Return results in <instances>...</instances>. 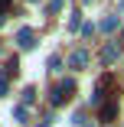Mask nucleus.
Segmentation results:
<instances>
[{
    "label": "nucleus",
    "mask_w": 124,
    "mask_h": 127,
    "mask_svg": "<svg viewBox=\"0 0 124 127\" xmlns=\"http://www.w3.org/2000/svg\"><path fill=\"white\" fill-rule=\"evenodd\" d=\"M16 68H20V59L13 56V59L7 62V68H3V75H16Z\"/></svg>",
    "instance_id": "9d476101"
},
{
    "label": "nucleus",
    "mask_w": 124,
    "mask_h": 127,
    "mask_svg": "<svg viewBox=\"0 0 124 127\" xmlns=\"http://www.w3.org/2000/svg\"><path fill=\"white\" fill-rule=\"evenodd\" d=\"M7 91H10V85H7V75H0V98H3Z\"/></svg>",
    "instance_id": "ddd939ff"
},
{
    "label": "nucleus",
    "mask_w": 124,
    "mask_h": 127,
    "mask_svg": "<svg viewBox=\"0 0 124 127\" xmlns=\"http://www.w3.org/2000/svg\"><path fill=\"white\" fill-rule=\"evenodd\" d=\"M79 33H82V36H91V33H95V26H91V23H82V30H79Z\"/></svg>",
    "instance_id": "2eb2a0df"
},
{
    "label": "nucleus",
    "mask_w": 124,
    "mask_h": 127,
    "mask_svg": "<svg viewBox=\"0 0 124 127\" xmlns=\"http://www.w3.org/2000/svg\"><path fill=\"white\" fill-rule=\"evenodd\" d=\"M0 26H3V13H0Z\"/></svg>",
    "instance_id": "f3484780"
},
{
    "label": "nucleus",
    "mask_w": 124,
    "mask_h": 127,
    "mask_svg": "<svg viewBox=\"0 0 124 127\" xmlns=\"http://www.w3.org/2000/svg\"><path fill=\"white\" fill-rule=\"evenodd\" d=\"M72 95H75V82H59L52 88V98H49V101H52V104H62V101H69Z\"/></svg>",
    "instance_id": "f257e3e1"
},
{
    "label": "nucleus",
    "mask_w": 124,
    "mask_h": 127,
    "mask_svg": "<svg viewBox=\"0 0 124 127\" xmlns=\"http://www.w3.org/2000/svg\"><path fill=\"white\" fill-rule=\"evenodd\" d=\"M16 46H20V49H33V30H30V26H23V30L16 33Z\"/></svg>",
    "instance_id": "423d86ee"
},
{
    "label": "nucleus",
    "mask_w": 124,
    "mask_h": 127,
    "mask_svg": "<svg viewBox=\"0 0 124 127\" xmlns=\"http://www.w3.org/2000/svg\"><path fill=\"white\" fill-rule=\"evenodd\" d=\"M85 65H88V49H75V52L69 56V68L79 72V68H85Z\"/></svg>",
    "instance_id": "7ed1b4c3"
},
{
    "label": "nucleus",
    "mask_w": 124,
    "mask_h": 127,
    "mask_svg": "<svg viewBox=\"0 0 124 127\" xmlns=\"http://www.w3.org/2000/svg\"><path fill=\"white\" fill-rule=\"evenodd\" d=\"M7 7H10V0H0V13H3V10H7Z\"/></svg>",
    "instance_id": "dca6fc26"
},
{
    "label": "nucleus",
    "mask_w": 124,
    "mask_h": 127,
    "mask_svg": "<svg viewBox=\"0 0 124 127\" xmlns=\"http://www.w3.org/2000/svg\"><path fill=\"white\" fill-rule=\"evenodd\" d=\"M13 121H20V124L26 121V104H16V108H13Z\"/></svg>",
    "instance_id": "1a4fd4ad"
},
{
    "label": "nucleus",
    "mask_w": 124,
    "mask_h": 127,
    "mask_svg": "<svg viewBox=\"0 0 124 127\" xmlns=\"http://www.w3.org/2000/svg\"><path fill=\"white\" fill-rule=\"evenodd\" d=\"M111 75H101V78H98V85H95V91H91V104H105V91L111 88Z\"/></svg>",
    "instance_id": "f03ea898"
},
{
    "label": "nucleus",
    "mask_w": 124,
    "mask_h": 127,
    "mask_svg": "<svg viewBox=\"0 0 124 127\" xmlns=\"http://www.w3.org/2000/svg\"><path fill=\"white\" fill-rule=\"evenodd\" d=\"M118 56H121L118 42H108V46L101 49V62H105V65H114V62H118Z\"/></svg>",
    "instance_id": "39448f33"
},
{
    "label": "nucleus",
    "mask_w": 124,
    "mask_h": 127,
    "mask_svg": "<svg viewBox=\"0 0 124 127\" xmlns=\"http://www.w3.org/2000/svg\"><path fill=\"white\" fill-rule=\"evenodd\" d=\"M118 117V101H108V104H101V111H98V121L101 124H111Z\"/></svg>",
    "instance_id": "20e7f679"
},
{
    "label": "nucleus",
    "mask_w": 124,
    "mask_h": 127,
    "mask_svg": "<svg viewBox=\"0 0 124 127\" xmlns=\"http://www.w3.org/2000/svg\"><path fill=\"white\" fill-rule=\"evenodd\" d=\"M82 127H91V124H82Z\"/></svg>",
    "instance_id": "6ab92c4d"
},
{
    "label": "nucleus",
    "mask_w": 124,
    "mask_h": 127,
    "mask_svg": "<svg viewBox=\"0 0 124 127\" xmlns=\"http://www.w3.org/2000/svg\"><path fill=\"white\" fill-rule=\"evenodd\" d=\"M39 127H49V124H39Z\"/></svg>",
    "instance_id": "a211bd4d"
},
{
    "label": "nucleus",
    "mask_w": 124,
    "mask_h": 127,
    "mask_svg": "<svg viewBox=\"0 0 124 127\" xmlns=\"http://www.w3.org/2000/svg\"><path fill=\"white\" fill-rule=\"evenodd\" d=\"M114 26H118V16H105L101 20V30L105 33H114Z\"/></svg>",
    "instance_id": "0eeeda50"
},
{
    "label": "nucleus",
    "mask_w": 124,
    "mask_h": 127,
    "mask_svg": "<svg viewBox=\"0 0 124 127\" xmlns=\"http://www.w3.org/2000/svg\"><path fill=\"white\" fill-rule=\"evenodd\" d=\"M30 3H33V0H30Z\"/></svg>",
    "instance_id": "412c9836"
},
{
    "label": "nucleus",
    "mask_w": 124,
    "mask_h": 127,
    "mask_svg": "<svg viewBox=\"0 0 124 127\" xmlns=\"http://www.w3.org/2000/svg\"><path fill=\"white\" fill-rule=\"evenodd\" d=\"M121 7H124V0H121Z\"/></svg>",
    "instance_id": "aec40b11"
},
{
    "label": "nucleus",
    "mask_w": 124,
    "mask_h": 127,
    "mask_svg": "<svg viewBox=\"0 0 124 127\" xmlns=\"http://www.w3.org/2000/svg\"><path fill=\"white\" fill-rule=\"evenodd\" d=\"M36 101V88H23V104H33Z\"/></svg>",
    "instance_id": "9b49d317"
},
{
    "label": "nucleus",
    "mask_w": 124,
    "mask_h": 127,
    "mask_svg": "<svg viewBox=\"0 0 124 127\" xmlns=\"http://www.w3.org/2000/svg\"><path fill=\"white\" fill-rule=\"evenodd\" d=\"M69 30H72V33L82 30V13H72V16H69Z\"/></svg>",
    "instance_id": "6e6552de"
},
{
    "label": "nucleus",
    "mask_w": 124,
    "mask_h": 127,
    "mask_svg": "<svg viewBox=\"0 0 124 127\" xmlns=\"http://www.w3.org/2000/svg\"><path fill=\"white\" fill-rule=\"evenodd\" d=\"M49 68L59 72V68H62V59H59V56H52V59H49Z\"/></svg>",
    "instance_id": "f8f14e48"
},
{
    "label": "nucleus",
    "mask_w": 124,
    "mask_h": 127,
    "mask_svg": "<svg viewBox=\"0 0 124 127\" xmlns=\"http://www.w3.org/2000/svg\"><path fill=\"white\" fill-rule=\"evenodd\" d=\"M62 3H65V0H52V3H49V13H59V10H62Z\"/></svg>",
    "instance_id": "4468645a"
}]
</instances>
